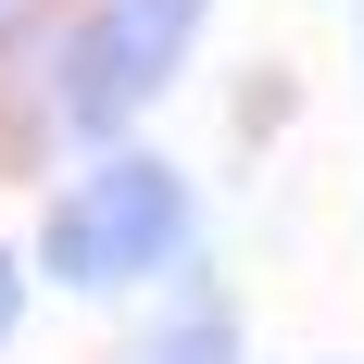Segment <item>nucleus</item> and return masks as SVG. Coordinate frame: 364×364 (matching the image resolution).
Returning a JSON list of instances; mask_svg holds the SVG:
<instances>
[{"instance_id":"obj_3","label":"nucleus","mask_w":364,"mask_h":364,"mask_svg":"<svg viewBox=\"0 0 364 364\" xmlns=\"http://www.w3.org/2000/svg\"><path fill=\"white\" fill-rule=\"evenodd\" d=\"M139 364H239V327H226V301H188V314L151 339Z\"/></svg>"},{"instance_id":"obj_2","label":"nucleus","mask_w":364,"mask_h":364,"mask_svg":"<svg viewBox=\"0 0 364 364\" xmlns=\"http://www.w3.org/2000/svg\"><path fill=\"white\" fill-rule=\"evenodd\" d=\"M201 13H214V0H101V13L75 26V50H63V101H75V126H126V113H139L151 88L188 63Z\"/></svg>"},{"instance_id":"obj_1","label":"nucleus","mask_w":364,"mask_h":364,"mask_svg":"<svg viewBox=\"0 0 364 364\" xmlns=\"http://www.w3.org/2000/svg\"><path fill=\"white\" fill-rule=\"evenodd\" d=\"M176 252H188V176L176 164H139V151L101 164L50 214V277L63 289H126V277H164Z\"/></svg>"},{"instance_id":"obj_4","label":"nucleus","mask_w":364,"mask_h":364,"mask_svg":"<svg viewBox=\"0 0 364 364\" xmlns=\"http://www.w3.org/2000/svg\"><path fill=\"white\" fill-rule=\"evenodd\" d=\"M13 314H26V277H13V252H0V339H13Z\"/></svg>"},{"instance_id":"obj_5","label":"nucleus","mask_w":364,"mask_h":364,"mask_svg":"<svg viewBox=\"0 0 364 364\" xmlns=\"http://www.w3.org/2000/svg\"><path fill=\"white\" fill-rule=\"evenodd\" d=\"M0 13H13V0H0Z\"/></svg>"}]
</instances>
